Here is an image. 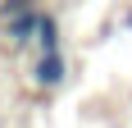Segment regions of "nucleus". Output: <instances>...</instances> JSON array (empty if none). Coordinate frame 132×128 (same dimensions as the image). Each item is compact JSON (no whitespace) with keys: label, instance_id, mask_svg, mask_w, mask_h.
<instances>
[{"label":"nucleus","instance_id":"f257e3e1","mask_svg":"<svg viewBox=\"0 0 132 128\" xmlns=\"http://www.w3.org/2000/svg\"><path fill=\"white\" fill-rule=\"evenodd\" d=\"M59 78H64V60H59V55L41 60V82H59Z\"/></svg>","mask_w":132,"mask_h":128}]
</instances>
